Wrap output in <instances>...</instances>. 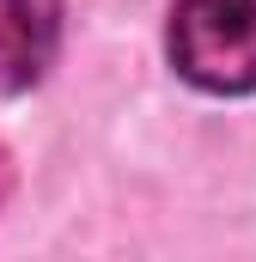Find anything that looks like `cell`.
Here are the masks:
<instances>
[{"label": "cell", "mask_w": 256, "mask_h": 262, "mask_svg": "<svg viewBox=\"0 0 256 262\" xmlns=\"http://www.w3.org/2000/svg\"><path fill=\"white\" fill-rule=\"evenodd\" d=\"M165 49L171 67L201 92H256V0H177Z\"/></svg>", "instance_id": "cell-1"}, {"label": "cell", "mask_w": 256, "mask_h": 262, "mask_svg": "<svg viewBox=\"0 0 256 262\" xmlns=\"http://www.w3.org/2000/svg\"><path fill=\"white\" fill-rule=\"evenodd\" d=\"M61 55V0H0V98L31 92Z\"/></svg>", "instance_id": "cell-2"}, {"label": "cell", "mask_w": 256, "mask_h": 262, "mask_svg": "<svg viewBox=\"0 0 256 262\" xmlns=\"http://www.w3.org/2000/svg\"><path fill=\"white\" fill-rule=\"evenodd\" d=\"M12 195V159H6V146H0V201Z\"/></svg>", "instance_id": "cell-3"}]
</instances>
